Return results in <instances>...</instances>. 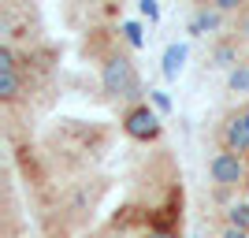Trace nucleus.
Listing matches in <instances>:
<instances>
[{
	"instance_id": "f257e3e1",
	"label": "nucleus",
	"mask_w": 249,
	"mask_h": 238,
	"mask_svg": "<svg viewBox=\"0 0 249 238\" xmlns=\"http://www.w3.org/2000/svg\"><path fill=\"white\" fill-rule=\"evenodd\" d=\"M101 86L108 97H123L130 104H142V78L134 71V60L126 52H108L101 60Z\"/></svg>"
},
{
	"instance_id": "f03ea898",
	"label": "nucleus",
	"mask_w": 249,
	"mask_h": 238,
	"mask_svg": "<svg viewBox=\"0 0 249 238\" xmlns=\"http://www.w3.org/2000/svg\"><path fill=\"white\" fill-rule=\"evenodd\" d=\"M208 175H212V183H216V190H238V186H246V179H249V171H246V156H234V153H223L219 149L212 160H208Z\"/></svg>"
},
{
	"instance_id": "7ed1b4c3",
	"label": "nucleus",
	"mask_w": 249,
	"mask_h": 238,
	"mask_svg": "<svg viewBox=\"0 0 249 238\" xmlns=\"http://www.w3.org/2000/svg\"><path fill=\"white\" fill-rule=\"evenodd\" d=\"M123 130H126V138H134V142H156V138H160V112L149 108V101L130 104L123 112Z\"/></svg>"
},
{
	"instance_id": "20e7f679",
	"label": "nucleus",
	"mask_w": 249,
	"mask_h": 238,
	"mask_svg": "<svg viewBox=\"0 0 249 238\" xmlns=\"http://www.w3.org/2000/svg\"><path fill=\"white\" fill-rule=\"evenodd\" d=\"M216 145L223 149V153H234V156H249V127L246 119L238 115V108L234 112H227L223 119L216 123Z\"/></svg>"
},
{
	"instance_id": "39448f33",
	"label": "nucleus",
	"mask_w": 249,
	"mask_h": 238,
	"mask_svg": "<svg viewBox=\"0 0 249 238\" xmlns=\"http://www.w3.org/2000/svg\"><path fill=\"white\" fill-rule=\"evenodd\" d=\"M242 60H246V56H242V37L227 34V37H216V41H212V52H208V63H212V67L234 71Z\"/></svg>"
},
{
	"instance_id": "423d86ee",
	"label": "nucleus",
	"mask_w": 249,
	"mask_h": 238,
	"mask_svg": "<svg viewBox=\"0 0 249 238\" xmlns=\"http://www.w3.org/2000/svg\"><path fill=\"white\" fill-rule=\"evenodd\" d=\"M223 11H216L212 4H197L194 8V15H190V34L194 37H208V34H219L223 30Z\"/></svg>"
},
{
	"instance_id": "0eeeda50",
	"label": "nucleus",
	"mask_w": 249,
	"mask_h": 238,
	"mask_svg": "<svg viewBox=\"0 0 249 238\" xmlns=\"http://www.w3.org/2000/svg\"><path fill=\"white\" fill-rule=\"evenodd\" d=\"M186 56H190V49L182 41H171L164 49V67H160V71H164V78H178V74H182V67H186Z\"/></svg>"
},
{
	"instance_id": "6e6552de",
	"label": "nucleus",
	"mask_w": 249,
	"mask_h": 238,
	"mask_svg": "<svg viewBox=\"0 0 249 238\" xmlns=\"http://www.w3.org/2000/svg\"><path fill=\"white\" fill-rule=\"evenodd\" d=\"M223 227L249 231V201H231V205L223 208Z\"/></svg>"
},
{
	"instance_id": "1a4fd4ad",
	"label": "nucleus",
	"mask_w": 249,
	"mask_h": 238,
	"mask_svg": "<svg viewBox=\"0 0 249 238\" xmlns=\"http://www.w3.org/2000/svg\"><path fill=\"white\" fill-rule=\"evenodd\" d=\"M19 97H22V74L19 71L0 74V101H4V104H15Z\"/></svg>"
},
{
	"instance_id": "9d476101",
	"label": "nucleus",
	"mask_w": 249,
	"mask_h": 238,
	"mask_svg": "<svg viewBox=\"0 0 249 238\" xmlns=\"http://www.w3.org/2000/svg\"><path fill=\"white\" fill-rule=\"evenodd\" d=\"M227 90L231 93H249V56L234 67V71H227Z\"/></svg>"
},
{
	"instance_id": "9b49d317",
	"label": "nucleus",
	"mask_w": 249,
	"mask_h": 238,
	"mask_svg": "<svg viewBox=\"0 0 249 238\" xmlns=\"http://www.w3.org/2000/svg\"><path fill=\"white\" fill-rule=\"evenodd\" d=\"M123 41L130 45V49H142V45H145V37H142V22H123Z\"/></svg>"
},
{
	"instance_id": "f8f14e48",
	"label": "nucleus",
	"mask_w": 249,
	"mask_h": 238,
	"mask_svg": "<svg viewBox=\"0 0 249 238\" xmlns=\"http://www.w3.org/2000/svg\"><path fill=\"white\" fill-rule=\"evenodd\" d=\"M149 104H153V108H156L160 115H167V112H171V97H167L164 90H149Z\"/></svg>"
},
{
	"instance_id": "ddd939ff",
	"label": "nucleus",
	"mask_w": 249,
	"mask_h": 238,
	"mask_svg": "<svg viewBox=\"0 0 249 238\" xmlns=\"http://www.w3.org/2000/svg\"><path fill=\"white\" fill-rule=\"evenodd\" d=\"M234 37H242V41H249V4L234 15Z\"/></svg>"
},
{
	"instance_id": "4468645a",
	"label": "nucleus",
	"mask_w": 249,
	"mask_h": 238,
	"mask_svg": "<svg viewBox=\"0 0 249 238\" xmlns=\"http://www.w3.org/2000/svg\"><path fill=\"white\" fill-rule=\"evenodd\" d=\"M138 11H142V19H149V22L160 19V4H156V0H138Z\"/></svg>"
},
{
	"instance_id": "2eb2a0df",
	"label": "nucleus",
	"mask_w": 249,
	"mask_h": 238,
	"mask_svg": "<svg viewBox=\"0 0 249 238\" xmlns=\"http://www.w3.org/2000/svg\"><path fill=\"white\" fill-rule=\"evenodd\" d=\"M219 238H249V231H238V227H219Z\"/></svg>"
},
{
	"instance_id": "dca6fc26",
	"label": "nucleus",
	"mask_w": 249,
	"mask_h": 238,
	"mask_svg": "<svg viewBox=\"0 0 249 238\" xmlns=\"http://www.w3.org/2000/svg\"><path fill=\"white\" fill-rule=\"evenodd\" d=\"M145 238H178V235H175V231H164V227H156V231H149Z\"/></svg>"
},
{
	"instance_id": "f3484780",
	"label": "nucleus",
	"mask_w": 249,
	"mask_h": 238,
	"mask_svg": "<svg viewBox=\"0 0 249 238\" xmlns=\"http://www.w3.org/2000/svg\"><path fill=\"white\" fill-rule=\"evenodd\" d=\"M238 115H242V119H246V127H249V101H246V104H242V108H238Z\"/></svg>"
}]
</instances>
